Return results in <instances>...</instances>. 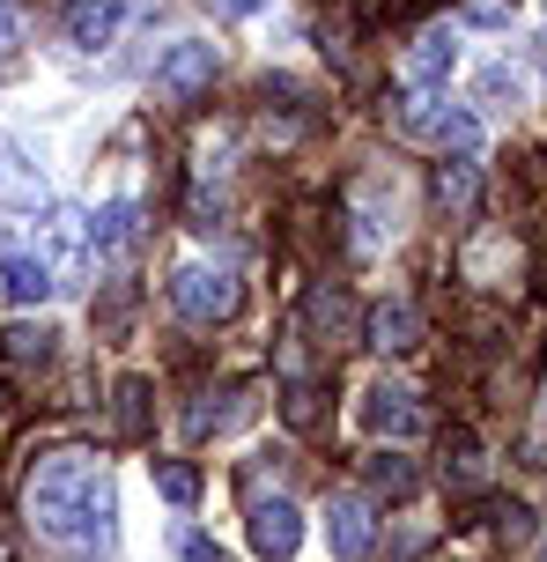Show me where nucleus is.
<instances>
[{"label": "nucleus", "instance_id": "nucleus-22", "mask_svg": "<svg viewBox=\"0 0 547 562\" xmlns=\"http://www.w3.org/2000/svg\"><path fill=\"white\" fill-rule=\"evenodd\" d=\"M141 400H148L141 378H126V385H118V429H126V437H134V429H141V415H148Z\"/></svg>", "mask_w": 547, "mask_h": 562}, {"label": "nucleus", "instance_id": "nucleus-21", "mask_svg": "<svg viewBox=\"0 0 547 562\" xmlns=\"http://www.w3.org/2000/svg\"><path fill=\"white\" fill-rule=\"evenodd\" d=\"M459 15H466V23H481V30H503L511 15H518V0H466Z\"/></svg>", "mask_w": 547, "mask_h": 562}, {"label": "nucleus", "instance_id": "nucleus-5", "mask_svg": "<svg viewBox=\"0 0 547 562\" xmlns=\"http://www.w3.org/2000/svg\"><path fill=\"white\" fill-rule=\"evenodd\" d=\"M452 67H459V30H452V23H430L400 53V82L407 89H436V82H452Z\"/></svg>", "mask_w": 547, "mask_h": 562}, {"label": "nucleus", "instance_id": "nucleus-24", "mask_svg": "<svg viewBox=\"0 0 547 562\" xmlns=\"http://www.w3.org/2000/svg\"><path fill=\"white\" fill-rule=\"evenodd\" d=\"M178 555H185V562H230V555H223V548H215L207 533H185V540H178Z\"/></svg>", "mask_w": 547, "mask_h": 562}, {"label": "nucleus", "instance_id": "nucleus-14", "mask_svg": "<svg viewBox=\"0 0 547 562\" xmlns=\"http://www.w3.org/2000/svg\"><path fill=\"white\" fill-rule=\"evenodd\" d=\"M0 289H8V304H45V296H53V267H45L37 252H8Z\"/></svg>", "mask_w": 547, "mask_h": 562}, {"label": "nucleus", "instance_id": "nucleus-25", "mask_svg": "<svg viewBox=\"0 0 547 562\" xmlns=\"http://www.w3.org/2000/svg\"><path fill=\"white\" fill-rule=\"evenodd\" d=\"M15 37H23V15H15V8H8V0H0V53H8V45H15Z\"/></svg>", "mask_w": 547, "mask_h": 562}, {"label": "nucleus", "instance_id": "nucleus-10", "mask_svg": "<svg viewBox=\"0 0 547 562\" xmlns=\"http://www.w3.org/2000/svg\"><path fill=\"white\" fill-rule=\"evenodd\" d=\"M326 540H333V555H371V540H377V526H371V504L363 496H333L326 504Z\"/></svg>", "mask_w": 547, "mask_h": 562}, {"label": "nucleus", "instance_id": "nucleus-3", "mask_svg": "<svg viewBox=\"0 0 547 562\" xmlns=\"http://www.w3.org/2000/svg\"><path fill=\"white\" fill-rule=\"evenodd\" d=\"M400 126L414 140H436V148H444V156H459V164L481 148V119H474V112H452V104H407Z\"/></svg>", "mask_w": 547, "mask_h": 562}, {"label": "nucleus", "instance_id": "nucleus-23", "mask_svg": "<svg viewBox=\"0 0 547 562\" xmlns=\"http://www.w3.org/2000/svg\"><path fill=\"white\" fill-rule=\"evenodd\" d=\"M215 8V23H252V15H266V0H207Z\"/></svg>", "mask_w": 547, "mask_h": 562}, {"label": "nucleus", "instance_id": "nucleus-17", "mask_svg": "<svg viewBox=\"0 0 547 562\" xmlns=\"http://www.w3.org/2000/svg\"><path fill=\"white\" fill-rule=\"evenodd\" d=\"M53 326H8V334H0V348H8V356H15V363H45V356H53Z\"/></svg>", "mask_w": 547, "mask_h": 562}, {"label": "nucleus", "instance_id": "nucleus-2", "mask_svg": "<svg viewBox=\"0 0 547 562\" xmlns=\"http://www.w3.org/2000/svg\"><path fill=\"white\" fill-rule=\"evenodd\" d=\"M171 304H178V318H193V326H223L237 311V274H223V267H178Z\"/></svg>", "mask_w": 547, "mask_h": 562}, {"label": "nucleus", "instance_id": "nucleus-8", "mask_svg": "<svg viewBox=\"0 0 547 562\" xmlns=\"http://www.w3.org/2000/svg\"><path fill=\"white\" fill-rule=\"evenodd\" d=\"M37 259L53 267V281H59V274L75 281V274L89 267V215H75V207H53V215H45V252H37Z\"/></svg>", "mask_w": 547, "mask_h": 562}, {"label": "nucleus", "instance_id": "nucleus-7", "mask_svg": "<svg viewBox=\"0 0 547 562\" xmlns=\"http://www.w3.org/2000/svg\"><path fill=\"white\" fill-rule=\"evenodd\" d=\"M363 429H371V437H414V429H422L414 385H392V378L371 385V393H363Z\"/></svg>", "mask_w": 547, "mask_h": 562}, {"label": "nucleus", "instance_id": "nucleus-16", "mask_svg": "<svg viewBox=\"0 0 547 562\" xmlns=\"http://www.w3.org/2000/svg\"><path fill=\"white\" fill-rule=\"evenodd\" d=\"M481 474H489V467H481V445H474L466 429H452V437H444V481H452V488H474Z\"/></svg>", "mask_w": 547, "mask_h": 562}, {"label": "nucleus", "instance_id": "nucleus-4", "mask_svg": "<svg viewBox=\"0 0 547 562\" xmlns=\"http://www.w3.org/2000/svg\"><path fill=\"white\" fill-rule=\"evenodd\" d=\"M215 67H223V53H215V45H201V37H185V45H171V53H163L156 89H163L171 104H193L201 89H215Z\"/></svg>", "mask_w": 547, "mask_h": 562}, {"label": "nucleus", "instance_id": "nucleus-15", "mask_svg": "<svg viewBox=\"0 0 547 562\" xmlns=\"http://www.w3.org/2000/svg\"><path fill=\"white\" fill-rule=\"evenodd\" d=\"M363 481H371V496H414V459H400V451H377L371 467H363Z\"/></svg>", "mask_w": 547, "mask_h": 562}, {"label": "nucleus", "instance_id": "nucleus-18", "mask_svg": "<svg viewBox=\"0 0 547 562\" xmlns=\"http://www.w3.org/2000/svg\"><path fill=\"white\" fill-rule=\"evenodd\" d=\"M156 488H163V504H193V496H201V474H193V467H178V459H163V467H156Z\"/></svg>", "mask_w": 547, "mask_h": 562}, {"label": "nucleus", "instance_id": "nucleus-13", "mask_svg": "<svg viewBox=\"0 0 547 562\" xmlns=\"http://www.w3.org/2000/svg\"><path fill=\"white\" fill-rule=\"evenodd\" d=\"M89 245H96L104 259H126L134 245H141V207H134V200H112V207L89 223Z\"/></svg>", "mask_w": 547, "mask_h": 562}, {"label": "nucleus", "instance_id": "nucleus-12", "mask_svg": "<svg viewBox=\"0 0 547 562\" xmlns=\"http://www.w3.org/2000/svg\"><path fill=\"white\" fill-rule=\"evenodd\" d=\"M414 340H422V311L407 304V296H385V304H371V348L400 356V348H414Z\"/></svg>", "mask_w": 547, "mask_h": 562}, {"label": "nucleus", "instance_id": "nucleus-26", "mask_svg": "<svg viewBox=\"0 0 547 562\" xmlns=\"http://www.w3.org/2000/svg\"><path fill=\"white\" fill-rule=\"evenodd\" d=\"M540 562H547V540H540Z\"/></svg>", "mask_w": 547, "mask_h": 562}, {"label": "nucleus", "instance_id": "nucleus-9", "mask_svg": "<svg viewBox=\"0 0 547 562\" xmlns=\"http://www.w3.org/2000/svg\"><path fill=\"white\" fill-rule=\"evenodd\" d=\"M0 207H15V215H37L45 207V170L30 164L15 140H0Z\"/></svg>", "mask_w": 547, "mask_h": 562}, {"label": "nucleus", "instance_id": "nucleus-11", "mask_svg": "<svg viewBox=\"0 0 547 562\" xmlns=\"http://www.w3.org/2000/svg\"><path fill=\"white\" fill-rule=\"evenodd\" d=\"M118 0H67L59 8V23H67V45H82V53H96V45H112L118 37Z\"/></svg>", "mask_w": 547, "mask_h": 562}, {"label": "nucleus", "instance_id": "nucleus-6", "mask_svg": "<svg viewBox=\"0 0 547 562\" xmlns=\"http://www.w3.org/2000/svg\"><path fill=\"white\" fill-rule=\"evenodd\" d=\"M296 540H304V510L288 504V496H252V548L266 562H288Z\"/></svg>", "mask_w": 547, "mask_h": 562}, {"label": "nucleus", "instance_id": "nucleus-19", "mask_svg": "<svg viewBox=\"0 0 547 562\" xmlns=\"http://www.w3.org/2000/svg\"><path fill=\"white\" fill-rule=\"evenodd\" d=\"M481 97H489L495 112H518V104H525V82L511 75V67H489V75H481Z\"/></svg>", "mask_w": 547, "mask_h": 562}, {"label": "nucleus", "instance_id": "nucleus-1", "mask_svg": "<svg viewBox=\"0 0 547 562\" xmlns=\"http://www.w3.org/2000/svg\"><path fill=\"white\" fill-rule=\"evenodd\" d=\"M23 518L59 555H75V562L104 555L118 533V504H112V474L96 467V451H45L23 481Z\"/></svg>", "mask_w": 547, "mask_h": 562}, {"label": "nucleus", "instance_id": "nucleus-20", "mask_svg": "<svg viewBox=\"0 0 547 562\" xmlns=\"http://www.w3.org/2000/svg\"><path fill=\"white\" fill-rule=\"evenodd\" d=\"M436 186H444V200H452L459 215L481 200V178H474V164H444V178H436Z\"/></svg>", "mask_w": 547, "mask_h": 562}]
</instances>
